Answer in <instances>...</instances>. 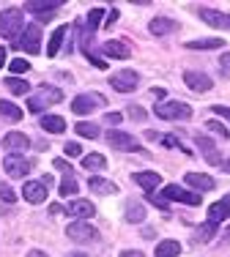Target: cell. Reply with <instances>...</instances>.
Returning <instances> with one entry per match:
<instances>
[{"label":"cell","instance_id":"obj_32","mask_svg":"<svg viewBox=\"0 0 230 257\" xmlns=\"http://www.w3.org/2000/svg\"><path fill=\"white\" fill-rule=\"evenodd\" d=\"M6 88H9L11 93H17V96H25V93H30L28 79H20V77H9V79H6Z\"/></svg>","mask_w":230,"mask_h":257},{"label":"cell","instance_id":"obj_40","mask_svg":"<svg viewBox=\"0 0 230 257\" xmlns=\"http://www.w3.org/2000/svg\"><path fill=\"white\" fill-rule=\"evenodd\" d=\"M63 151H66V156H82V145L80 143H66Z\"/></svg>","mask_w":230,"mask_h":257},{"label":"cell","instance_id":"obj_12","mask_svg":"<svg viewBox=\"0 0 230 257\" xmlns=\"http://www.w3.org/2000/svg\"><path fill=\"white\" fill-rule=\"evenodd\" d=\"M3 148H9L11 154H25L30 148V137L25 132H9L3 137Z\"/></svg>","mask_w":230,"mask_h":257},{"label":"cell","instance_id":"obj_39","mask_svg":"<svg viewBox=\"0 0 230 257\" xmlns=\"http://www.w3.org/2000/svg\"><path fill=\"white\" fill-rule=\"evenodd\" d=\"M159 143H165V148H184V145L178 143V137H173V134H162ZM186 151V148H184Z\"/></svg>","mask_w":230,"mask_h":257},{"label":"cell","instance_id":"obj_24","mask_svg":"<svg viewBox=\"0 0 230 257\" xmlns=\"http://www.w3.org/2000/svg\"><path fill=\"white\" fill-rule=\"evenodd\" d=\"M60 197H74L77 200V192H80V183H77L74 178V173H66L63 175V181H60Z\"/></svg>","mask_w":230,"mask_h":257},{"label":"cell","instance_id":"obj_48","mask_svg":"<svg viewBox=\"0 0 230 257\" xmlns=\"http://www.w3.org/2000/svg\"><path fill=\"white\" fill-rule=\"evenodd\" d=\"M115 20H118V9H112V11H110V14H107V17H104V25H107V28H110V25H112V22H115Z\"/></svg>","mask_w":230,"mask_h":257},{"label":"cell","instance_id":"obj_27","mask_svg":"<svg viewBox=\"0 0 230 257\" xmlns=\"http://www.w3.org/2000/svg\"><path fill=\"white\" fill-rule=\"evenodd\" d=\"M148 216V211H145V205L143 203H126V222H132V224H140L143 219Z\"/></svg>","mask_w":230,"mask_h":257},{"label":"cell","instance_id":"obj_50","mask_svg":"<svg viewBox=\"0 0 230 257\" xmlns=\"http://www.w3.org/2000/svg\"><path fill=\"white\" fill-rule=\"evenodd\" d=\"M159 137H162L159 132H151V128H148V132H145V140H151V143H154V140H159Z\"/></svg>","mask_w":230,"mask_h":257},{"label":"cell","instance_id":"obj_44","mask_svg":"<svg viewBox=\"0 0 230 257\" xmlns=\"http://www.w3.org/2000/svg\"><path fill=\"white\" fill-rule=\"evenodd\" d=\"M126 115L135 118V120H145V109L143 107H129V109H126Z\"/></svg>","mask_w":230,"mask_h":257},{"label":"cell","instance_id":"obj_7","mask_svg":"<svg viewBox=\"0 0 230 257\" xmlns=\"http://www.w3.org/2000/svg\"><path fill=\"white\" fill-rule=\"evenodd\" d=\"M3 167H6V173H9L11 178H25L30 170H33V162L25 159L22 154H9L3 159Z\"/></svg>","mask_w":230,"mask_h":257},{"label":"cell","instance_id":"obj_38","mask_svg":"<svg viewBox=\"0 0 230 257\" xmlns=\"http://www.w3.org/2000/svg\"><path fill=\"white\" fill-rule=\"evenodd\" d=\"M11 71H14V77L17 74H25V71H30V63L25 58H14V60H11Z\"/></svg>","mask_w":230,"mask_h":257},{"label":"cell","instance_id":"obj_25","mask_svg":"<svg viewBox=\"0 0 230 257\" xmlns=\"http://www.w3.org/2000/svg\"><path fill=\"white\" fill-rule=\"evenodd\" d=\"M225 44L222 36H214V39H197V41H186V50H219Z\"/></svg>","mask_w":230,"mask_h":257},{"label":"cell","instance_id":"obj_22","mask_svg":"<svg viewBox=\"0 0 230 257\" xmlns=\"http://www.w3.org/2000/svg\"><path fill=\"white\" fill-rule=\"evenodd\" d=\"M104 20V11L101 9H90L88 11V20H85V28H82V39H93L96 28H99V22Z\"/></svg>","mask_w":230,"mask_h":257},{"label":"cell","instance_id":"obj_37","mask_svg":"<svg viewBox=\"0 0 230 257\" xmlns=\"http://www.w3.org/2000/svg\"><path fill=\"white\" fill-rule=\"evenodd\" d=\"M0 200H3V203H17V192L14 189L9 186V183H0Z\"/></svg>","mask_w":230,"mask_h":257},{"label":"cell","instance_id":"obj_15","mask_svg":"<svg viewBox=\"0 0 230 257\" xmlns=\"http://www.w3.org/2000/svg\"><path fill=\"white\" fill-rule=\"evenodd\" d=\"M148 30H151V36H170L178 30V22L170 20V17H154L148 22Z\"/></svg>","mask_w":230,"mask_h":257},{"label":"cell","instance_id":"obj_21","mask_svg":"<svg viewBox=\"0 0 230 257\" xmlns=\"http://www.w3.org/2000/svg\"><path fill=\"white\" fill-rule=\"evenodd\" d=\"M39 126L44 128V132H50V134H63L66 132V120L60 118V115H41Z\"/></svg>","mask_w":230,"mask_h":257},{"label":"cell","instance_id":"obj_33","mask_svg":"<svg viewBox=\"0 0 230 257\" xmlns=\"http://www.w3.org/2000/svg\"><path fill=\"white\" fill-rule=\"evenodd\" d=\"M0 115L9 118V120H22V109L17 107L14 101H3V99H0Z\"/></svg>","mask_w":230,"mask_h":257},{"label":"cell","instance_id":"obj_46","mask_svg":"<svg viewBox=\"0 0 230 257\" xmlns=\"http://www.w3.org/2000/svg\"><path fill=\"white\" fill-rule=\"evenodd\" d=\"M52 167H58V170H63V173H71V164L66 162V159H55L52 162Z\"/></svg>","mask_w":230,"mask_h":257},{"label":"cell","instance_id":"obj_29","mask_svg":"<svg viewBox=\"0 0 230 257\" xmlns=\"http://www.w3.org/2000/svg\"><path fill=\"white\" fill-rule=\"evenodd\" d=\"M82 167L90 170V173H99V170L107 167V159L101 154H88V156H82Z\"/></svg>","mask_w":230,"mask_h":257},{"label":"cell","instance_id":"obj_51","mask_svg":"<svg viewBox=\"0 0 230 257\" xmlns=\"http://www.w3.org/2000/svg\"><path fill=\"white\" fill-rule=\"evenodd\" d=\"M151 93H154L156 99H165V88H154V90H151Z\"/></svg>","mask_w":230,"mask_h":257},{"label":"cell","instance_id":"obj_11","mask_svg":"<svg viewBox=\"0 0 230 257\" xmlns=\"http://www.w3.org/2000/svg\"><path fill=\"white\" fill-rule=\"evenodd\" d=\"M184 82L189 90H197V93H205V90L214 88V79L203 71H184Z\"/></svg>","mask_w":230,"mask_h":257},{"label":"cell","instance_id":"obj_9","mask_svg":"<svg viewBox=\"0 0 230 257\" xmlns=\"http://www.w3.org/2000/svg\"><path fill=\"white\" fill-rule=\"evenodd\" d=\"M110 85L118 90V93H132V90L140 85V77H137V71L124 69V71H115V74L110 77Z\"/></svg>","mask_w":230,"mask_h":257},{"label":"cell","instance_id":"obj_52","mask_svg":"<svg viewBox=\"0 0 230 257\" xmlns=\"http://www.w3.org/2000/svg\"><path fill=\"white\" fill-rule=\"evenodd\" d=\"M3 63H6V50L0 47V69H3Z\"/></svg>","mask_w":230,"mask_h":257},{"label":"cell","instance_id":"obj_4","mask_svg":"<svg viewBox=\"0 0 230 257\" xmlns=\"http://www.w3.org/2000/svg\"><path fill=\"white\" fill-rule=\"evenodd\" d=\"M162 197H165L167 203H184V205H200L203 203V197L197 192L184 189V186H178V183H170V186L162 189Z\"/></svg>","mask_w":230,"mask_h":257},{"label":"cell","instance_id":"obj_26","mask_svg":"<svg viewBox=\"0 0 230 257\" xmlns=\"http://www.w3.org/2000/svg\"><path fill=\"white\" fill-rule=\"evenodd\" d=\"M156 257H178L181 254V243L173 241V238H167V241H159L156 243Z\"/></svg>","mask_w":230,"mask_h":257},{"label":"cell","instance_id":"obj_1","mask_svg":"<svg viewBox=\"0 0 230 257\" xmlns=\"http://www.w3.org/2000/svg\"><path fill=\"white\" fill-rule=\"evenodd\" d=\"M63 101V90L60 88H52V85H41L39 90H33L28 99V109L30 112H41V109L52 107V104H60Z\"/></svg>","mask_w":230,"mask_h":257},{"label":"cell","instance_id":"obj_19","mask_svg":"<svg viewBox=\"0 0 230 257\" xmlns=\"http://www.w3.org/2000/svg\"><path fill=\"white\" fill-rule=\"evenodd\" d=\"M101 52H104L107 58H112V60H126V58H132L129 44H124V41H107V44L101 47Z\"/></svg>","mask_w":230,"mask_h":257},{"label":"cell","instance_id":"obj_47","mask_svg":"<svg viewBox=\"0 0 230 257\" xmlns=\"http://www.w3.org/2000/svg\"><path fill=\"white\" fill-rule=\"evenodd\" d=\"M36 20L39 22H52L55 20V11H41V14H36Z\"/></svg>","mask_w":230,"mask_h":257},{"label":"cell","instance_id":"obj_20","mask_svg":"<svg viewBox=\"0 0 230 257\" xmlns=\"http://www.w3.org/2000/svg\"><path fill=\"white\" fill-rule=\"evenodd\" d=\"M69 33H71L69 25H60L55 33L50 36V44H47V55H50V58H55V55L60 52V47H63V41L69 39Z\"/></svg>","mask_w":230,"mask_h":257},{"label":"cell","instance_id":"obj_2","mask_svg":"<svg viewBox=\"0 0 230 257\" xmlns=\"http://www.w3.org/2000/svg\"><path fill=\"white\" fill-rule=\"evenodd\" d=\"M22 20H25V14H22V9H6L0 11V36H6V39H11L17 44V36L22 33Z\"/></svg>","mask_w":230,"mask_h":257},{"label":"cell","instance_id":"obj_55","mask_svg":"<svg viewBox=\"0 0 230 257\" xmlns=\"http://www.w3.org/2000/svg\"><path fill=\"white\" fill-rule=\"evenodd\" d=\"M225 241H230V230H227V235H225Z\"/></svg>","mask_w":230,"mask_h":257},{"label":"cell","instance_id":"obj_3","mask_svg":"<svg viewBox=\"0 0 230 257\" xmlns=\"http://www.w3.org/2000/svg\"><path fill=\"white\" fill-rule=\"evenodd\" d=\"M154 115L165 120H186V118H192V107L184 101H159L154 107Z\"/></svg>","mask_w":230,"mask_h":257},{"label":"cell","instance_id":"obj_16","mask_svg":"<svg viewBox=\"0 0 230 257\" xmlns=\"http://www.w3.org/2000/svg\"><path fill=\"white\" fill-rule=\"evenodd\" d=\"M184 181H186V186H192L195 192H197V189H200V192H214V189H216L214 178L205 175V173H186Z\"/></svg>","mask_w":230,"mask_h":257},{"label":"cell","instance_id":"obj_18","mask_svg":"<svg viewBox=\"0 0 230 257\" xmlns=\"http://www.w3.org/2000/svg\"><path fill=\"white\" fill-rule=\"evenodd\" d=\"M132 181H135L140 189H148V192H154V189L162 186V175L154 173V170H148V173H135V175H132Z\"/></svg>","mask_w":230,"mask_h":257},{"label":"cell","instance_id":"obj_36","mask_svg":"<svg viewBox=\"0 0 230 257\" xmlns=\"http://www.w3.org/2000/svg\"><path fill=\"white\" fill-rule=\"evenodd\" d=\"M216 66H219V77L230 79V52H222L219 60H216Z\"/></svg>","mask_w":230,"mask_h":257},{"label":"cell","instance_id":"obj_14","mask_svg":"<svg viewBox=\"0 0 230 257\" xmlns=\"http://www.w3.org/2000/svg\"><path fill=\"white\" fill-rule=\"evenodd\" d=\"M197 17H200L205 25H211L216 30H225L230 25V17H225L222 11H214V9H197Z\"/></svg>","mask_w":230,"mask_h":257},{"label":"cell","instance_id":"obj_45","mask_svg":"<svg viewBox=\"0 0 230 257\" xmlns=\"http://www.w3.org/2000/svg\"><path fill=\"white\" fill-rule=\"evenodd\" d=\"M121 120H124V115H121V112H107L104 115V123H110V126L121 123Z\"/></svg>","mask_w":230,"mask_h":257},{"label":"cell","instance_id":"obj_28","mask_svg":"<svg viewBox=\"0 0 230 257\" xmlns=\"http://www.w3.org/2000/svg\"><path fill=\"white\" fill-rule=\"evenodd\" d=\"M88 189H93L96 194H115V192H118V186H115L112 181H104V178H90Z\"/></svg>","mask_w":230,"mask_h":257},{"label":"cell","instance_id":"obj_54","mask_svg":"<svg viewBox=\"0 0 230 257\" xmlns=\"http://www.w3.org/2000/svg\"><path fill=\"white\" fill-rule=\"evenodd\" d=\"M222 170H225V173H230V159H227V162H222Z\"/></svg>","mask_w":230,"mask_h":257},{"label":"cell","instance_id":"obj_34","mask_svg":"<svg viewBox=\"0 0 230 257\" xmlns=\"http://www.w3.org/2000/svg\"><path fill=\"white\" fill-rule=\"evenodd\" d=\"M60 0H50V3H39V0H30V3H25L28 11H36V14H41V11H58L60 9Z\"/></svg>","mask_w":230,"mask_h":257},{"label":"cell","instance_id":"obj_31","mask_svg":"<svg viewBox=\"0 0 230 257\" xmlns=\"http://www.w3.org/2000/svg\"><path fill=\"white\" fill-rule=\"evenodd\" d=\"M216 235V224L214 222H205V224H200V227L195 230V235H192V241H200V243H205V241H211V238Z\"/></svg>","mask_w":230,"mask_h":257},{"label":"cell","instance_id":"obj_30","mask_svg":"<svg viewBox=\"0 0 230 257\" xmlns=\"http://www.w3.org/2000/svg\"><path fill=\"white\" fill-rule=\"evenodd\" d=\"M197 148L203 151V156L208 159L211 164H219V154H216V148H214V143H211L208 137H197Z\"/></svg>","mask_w":230,"mask_h":257},{"label":"cell","instance_id":"obj_23","mask_svg":"<svg viewBox=\"0 0 230 257\" xmlns=\"http://www.w3.org/2000/svg\"><path fill=\"white\" fill-rule=\"evenodd\" d=\"M225 219H230V203L227 200H219V203H214L208 208V222L219 224V222H225Z\"/></svg>","mask_w":230,"mask_h":257},{"label":"cell","instance_id":"obj_42","mask_svg":"<svg viewBox=\"0 0 230 257\" xmlns=\"http://www.w3.org/2000/svg\"><path fill=\"white\" fill-rule=\"evenodd\" d=\"M211 112L219 115L222 120H227V123H230V107H219V104H214V107H211Z\"/></svg>","mask_w":230,"mask_h":257},{"label":"cell","instance_id":"obj_13","mask_svg":"<svg viewBox=\"0 0 230 257\" xmlns=\"http://www.w3.org/2000/svg\"><path fill=\"white\" fill-rule=\"evenodd\" d=\"M47 192H50V189H47L41 181H28L25 186H22V197H25L28 203H33V205L44 203V200H47Z\"/></svg>","mask_w":230,"mask_h":257},{"label":"cell","instance_id":"obj_6","mask_svg":"<svg viewBox=\"0 0 230 257\" xmlns=\"http://www.w3.org/2000/svg\"><path fill=\"white\" fill-rule=\"evenodd\" d=\"M104 104V96L101 93H80L71 99V112L74 115H90L96 107Z\"/></svg>","mask_w":230,"mask_h":257},{"label":"cell","instance_id":"obj_53","mask_svg":"<svg viewBox=\"0 0 230 257\" xmlns=\"http://www.w3.org/2000/svg\"><path fill=\"white\" fill-rule=\"evenodd\" d=\"M69 257H90V254H85V252H71Z\"/></svg>","mask_w":230,"mask_h":257},{"label":"cell","instance_id":"obj_10","mask_svg":"<svg viewBox=\"0 0 230 257\" xmlns=\"http://www.w3.org/2000/svg\"><path fill=\"white\" fill-rule=\"evenodd\" d=\"M107 143H110L115 151H140L137 140L126 132H118V128H110V132H107Z\"/></svg>","mask_w":230,"mask_h":257},{"label":"cell","instance_id":"obj_5","mask_svg":"<svg viewBox=\"0 0 230 257\" xmlns=\"http://www.w3.org/2000/svg\"><path fill=\"white\" fill-rule=\"evenodd\" d=\"M66 235L74 243H93L96 238H99V230L88 222H71L69 227H66Z\"/></svg>","mask_w":230,"mask_h":257},{"label":"cell","instance_id":"obj_35","mask_svg":"<svg viewBox=\"0 0 230 257\" xmlns=\"http://www.w3.org/2000/svg\"><path fill=\"white\" fill-rule=\"evenodd\" d=\"M74 128H77V134H80V137H88V140L99 137V126H96V123H88V120H85V123H77Z\"/></svg>","mask_w":230,"mask_h":257},{"label":"cell","instance_id":"obj_43","mask_svg":"<svg viewBox=\"0 0 230 257\" xmlns=\"http://www.w3.org/2000/svg\"><path fill=\"white\" fill-rule=\"evenodd\" d=\"M208 128H211V132H216L219 137H230V132L222 123H216V120H208Z\"/></svg>","mask_w":230,"mask_h":257},{"label":"cell","instance_id":"obj_41","mask_svg":"<svg viewBox=\"0 0 230 257\" xmlns=\"http://www.w3.org/2000/svg\"><path fill=\"white\" fill-rule=\"evenodd\" d=\"M148 200H151V203H154L156 208H159V211H170V205H167V200H165V197H156L154 192H148Z\"/></svg>","mask_w":230,"mask_h":257},{"label":"cell","instance_id":"obj_17","mask_svg":"<svg viewBox=\"0 0 230 257\" xmlns=\"http://www.w3.org/2000/svg\"><path fill=\"white\" fill-rule=\"evenodd\" d=\"M66 213H71V216H77V219H88L96 213V208H93V203H88V200H71L69 205H66Z\"/></svg>","mask_w":230,"mask_h":257},{"label":"cell","instance_id":"obj_49","mask_svg":"<svg viewBox=\"0 0 230 257\" xmlns=\"http://www.w3.org/2000/svg\"><path fill=\"white\" fill-rule=\"evenodd\" d=\"M121 257H143V252H137V249H126V252H121Z\"/></svg>","mask_w":230,"mask_h":257},{"label":"cell","instance_id":"obj_8","mask_svg":"<svg viewBox=\"0 0 230 257\" xmlns=\"http://www.w3.org/2000/svg\"><path fill=\"white\" fill-rule=\"evenodd\" d=\"M14 47H20V50L28 52V55H36L41 50V28L39 25H28L25 30H22V39H17Z\"/></svg>","mask_w":230,"mask_h":257}]
</instances>
